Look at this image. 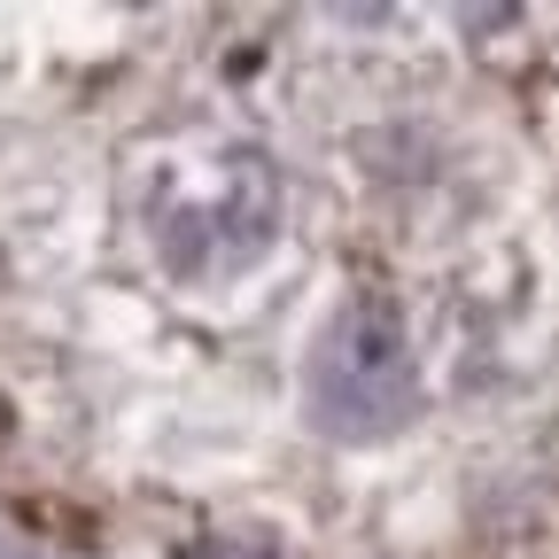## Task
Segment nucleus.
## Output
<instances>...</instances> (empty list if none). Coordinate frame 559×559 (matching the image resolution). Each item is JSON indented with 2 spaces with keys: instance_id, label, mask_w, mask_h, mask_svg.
I'll use <instances>...</instances> for the list:
<instances>
[{
  "instance_id": "obj_1",
  "label": "nucleus",
  "mask_w": 559,
  "mask_h": 559,
  "mask_svg": "<svg viewBox=\"0 0 559 559\" xmlns=\"http://www.w3.org/2000/svg\"><path fill=\"white\" fill-rule=\"evenodd\" d=\"M311 396L319 419L334 436H389L404 428V412L419 404V373H412V349L389 304H349L326 342H319V366H311Z\"/></svg>"
},
{
  "instance_id": "obj_2",
  "label": "nucleus",
  "mask_w": 559,
  "mask_h": 559,
  "mask_svg": "<svg viewBox=\"0 0 559 559\" xmlns=\"http://www.w3.org/2000/svg\"><path fill=\"white\" fill-rule=\"evenodd\" d=\"M194 559H249V551H234V544H218V551H194Z\"/></svg>"
}]
</instances>
